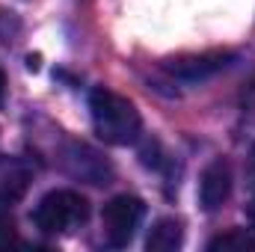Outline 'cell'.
<instances>
[{
	"mask_svg": "<svg viewBox=\"0 0 255 252\" xmlns=\"http://www.w3.org/2000/svg\"><path fill=\"white\" fill-rule=\"evenodd\" d=\"M89 116H92L95 133L107 145H130L139 139V130H142L139 110L133 107V101H128L125 95L107 86H95L89 92Z\"/></svg>",
	"mask_w": 255,
	"mask_h": 252,
	"instance_id": "1",
	"label": "cell"
},
{
	"mask_svg": "<svg viewBox=\"0 0 255 252\" xmlns=\"http://www.w3.org/2000/svg\"><path fill=\"white\" fill-rule=\"evenodd\" d=\"M89 220V202L74 190H51L39 199L33 223L42 235H68Z\"/></svg>",
	"mask_w": 255,
	"mask_h": 252,
	"instance_id": "2",
	"label": "cell"
},
{
	"mask_svg": "<svg viewBox=\"0 0 255 252\" xmlns=\"http://www.w3.org/2000/svg\"><path fill=\"white\" fill-rule=\"evenodd\" d=\"M142 217H145V202L139 196H130V193L113 196L101 211V232L107 247L125 250L133 241L136 229L142 226Z\"/></svg>",
	"mask_w": 255,
	"mask_h": 252,
	"instance_id": "3",
	"label": "cell"
},
{
	"mask_svg": "<svg viewBox=\"0 0 255 252\" xmlns=\"http://www.w3.org/2000/svg\"><path fill=\"white\" fill-rule=\"evenodd\" d=\"M232 184H235L232 163L223 160V157L211 160V163L205 166L202 178H199V205H202L208 214L220 211V208L229 202V196H232Z\"/></svg>",
	"mask_w": 255,
	"mask_h": 252,
	"instance_id": "4",
	"label": "cell"
},
{
	"mask_svg": "<svg viewBox=\"0 0 255 252\" xmlns=\"http://www.w3.org/2000/svg\"><path fill=\"white\" fill-rule=\"evenodd\" d=\"M235 60H238V57L229 54V51H211V54H199V57L169 60L166 68H169V74H175V77H181V80H187V83H196V80H208V77L226 71Z\"/></svg>",
	"mask_w": 255,
	"mask_h": 252,
	"instance_id": "5",
	"label": "cell"
},
{
	"mask_svg": "<svg viewBox=\"0 0 255 252\" xmlns=\"http://www.w3.org/2000/svg\"><path fill=\"white\" fill-rule=\"evenodd\" d=\"M33 184V169L24 157H12V154H3L0 157V208H12L18 205L27 190Z\"/></svg>",
	"mask_w": 255,
	"mask_h": 252,
	"instance_id": "6",
	"label": "cell"
},
{
	"mask_svg": "<svg viewBox=\"0 0 255 252\" xmlns=\"http://www.w3.org/2000/svg\"><path fill=\"white\" fill-rule=\"evenodd\" d=\"M65 166L74 178H83L89 184H107L110 178V163L89 145L83 142H71L65 151Z\"/></svg>",
	"mask_w": 255,
	"mask_h": 252,
	"instance_id": "7",
	"label": "cell"
},
{
	"mask_svg": "<svg viewBox=\"0 0 255 252\" xmlns=\"http://www.w3.org/2000/svg\"><path fill=\"white\" fill-rule=\"evenodd\" d=\"M181 244H184V229L172 217L157 220L151 226L148 238H145V250L148 252H175V250H181Z\"/></svg>",
	"mask_w": 255,
	"mask_h": 252,
	"instance_id": "8",
	"label": "cell"
},
{
	"mask_svg": "<svg viewBox=\"0 0 255 252\" xmlns=\"http://www.w3.org/2000/svg\"><path fill=\"white\" fill-rule=\"evenodd\" d=\"M255 250V235L247 229H229L208 241V252H247Z\"/></svg>",
	"mask_w": 255,
	"mask_h": 252,
	"instance_id": "9",
	"label": "cell"
},
{
	"mask_svg": "<svg viewBox=\"0 0 255 252\" xmlns=\"http://www.w3.org/2000/svg\"><path fill=\"white\" fill-rule=\"evenodd\" d=\"M9 244H18V238H15V226H12V220L3 214V208H0V250L3 247H9Z\"/></svg>",
	"mask_w": 255,
	"mask_h": 252,
	"instance_id": "10",
	"label": "cell"
},
{
	"mask_svg": "<svg viewBox=\"0 0 255 252\" xmlns=\"http://www.w3.org/2000/svg\"><path fill=\"white\" fill-rule=\"evenodd\" d=\"M247 181H250V187L255 184V145L250 151V157H247Z\"/></svg>",
	"mask_w": 255,
	"mask_h": 252,
	"instance_id": "11",
	"label": "cell"
},
{
	"mask_svg": "<svg viewBox=\"0 0 255 252\" xmlns=\"http://www.w3.org/2000/svg\"><path fill=\"white\" fill-rule=\"evenodd\" d=\"M247 220H250V226H253V232H255V184H253V196H250V205H247Z\"/></svg>",
	"mask_w": 255,
	"mask_h": 252,
	"instance_id": "12",
	"label": "cell"
},
{
	"mask_svg": "<svg viewBox=\"0 0 255 252\" xmlns=\"http://www.w3.org/2000/svg\"><path fill=\"white\" fill-rule=\"evenodd\" d=\"M3 92H6V74H3V68H0V98H3Z\"/></svg>",
	"mask_w": 255,
	"mask_h": 252,
	"instance_id": "13",
	"label": "cell"
}]
</instances>
